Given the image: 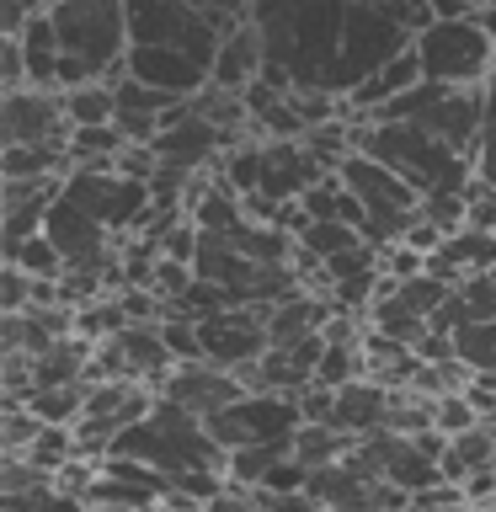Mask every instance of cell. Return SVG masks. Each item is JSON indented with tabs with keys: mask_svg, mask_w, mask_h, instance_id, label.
<instances>
[{
	"mask_svg": "<svg viewBox=\"0 0 496 512\" xmlns=\"http://www.w3.org/2000/svg\"><path fill=\"white\" fill-rule=\"evenodd\" d=\"M64 198L75 208H86L107 235L144 230V219H150V208H155L150 182H134V176H123V171H86V166H70Z\"/></svg>",
	"mask_w": 496,
	"mask_h": 512,
	"instance_id": "obj_9",
	"label": "cell"
},
{
	"mask_svg": "<svg viewBox=\"0 0 496 512\" xmlns=\"http://www.w3.org/2000/svg\"><path fill=\"white\" fill-rule=\"evenodd\" d=\"M123 11H128L134 48H182V54H192L208 70L219 59L224 32L235 27V22H219V16L187 6V0H123Z\"/></svg>",
	"mask_w": 496,
	"mask_h": 512,
	"instance_id": "obj_6",
	"label": "cell"
},
{
	"mask_svg": "<svg viewBox=\"0 0 496 512\" xmlns=\"http://www.w3.org/2000/svg\"><path fill=\"white\" fill-rule=\"evenodd\" d=\"M0 512H86L80 496H64L59 486H43V491H22V496H6Z\"/></svg>",
	"mask_w": 496,
	"mask_h": 512,
	"instance_id": "obj_25",
	"label": "cell"
},
{
	"mask_svg": "<svg viewBox=\"0 0 496 512\" xmlns=\"http://www.w3.org/2000/svg\"><path fill=\"white\" fill-rule=\"evenodd\" d=\"M43 144H64L70 150V112H64V91H6V150H43Z\"/></svg>",
	"mask_w": 496,
	"mask_h": 512,
	"instance_id": "obj_11",
	"label": "cell"
},
{
	"mask_svg": "<svg viewBox=\"0 0 496 512\" xmlns=\"http://www.w3.org/2000/svg\"><path fill=\"white\" fill-rule=\"evenodd\" d=\"M454 358L470 368V379H496V320H464L454 331Z\"/></svg>",
	"mask_w": 496,
	"mask_h": 512,
	"instance_id": "obj_18",
	"label": "cell"
},
{
	"mask_svg": "<svg viewBox=\"0 0 496 512\" xmlns=\"http://www.w3.org/2000/svg\"><path fill=\"white\" fill-rule=\"evenodd\" d=\"M491 6H496V0H491Z\"/></svg>",
	"mask_w": 496,
	"mask_h": 512,
	"instance_id": "obj_30",
	"label": "cell"
},
{
	"mask_svg": "<svg viewBox=\"0 0 496 512\" xmlns=\"http://www.w3.org/2000/svg\"><path fill=\"white\" fill-rule=\"evenodd\" d=\"M390 411H395V395L374 379H352L347 390H336V416L331 427H342L347 438H374V432L390 427Z\"/></svg>",
	"mask_w": 496,
	"mask_h": 512,
	"instance_id": "obj_16",
	"label": "cell"
},
{
	"mask_svg": "<svg viewBox=\"0 0 496 512\" xmlns=\"http://www.w3.org/2000/svg\"><path fill=\"white\" fill-rule=\"evenodd\" d=\"M352 448H358V438H347L342 427H299L294 459L304 464V470H326V464H342Z\"/></svg>",
	"mask_w": 496,
	"mask_h": 512,
	"instance_id": "obj_19",
	"label": "cell"
},
{
	"mask_svg": "<svg viewBox=\"0 0 496 512\" xmlns=\"http://www.w3.org/2000/svg\"><path fill=\"white\" fill-rule=\"evenodd\" d=\"M470 224H475V230H486V235H496V192L486 182L470 187Z\"/></svg>",
	"mask_w": 496,
	"mask_h": 512,
	"instance_id": "obj_27",
	"label": "cell"
},
{
	"mask_svg": "<svg viewBox=\"0 0 496 512\" xmlns=\"http://www.w3.org/2000/svg\"><path fill=\"white\" fill-rule=\"evenodd\" d=\"M416 38L400 27V16L390 11V0H352L347 27H342V54L331 70V96H352L363 80H374L384 64H395Z\"/></svg>",
	"mask_w": 496,
	"mask_h": 512,
	"instance_id": "obj_5",
	"label": "cell"
},
{
	"mask_svg": "<svg viewBox=\"0 0 496 512\" xmlns=\"http://www.w3.org/2000/svg\"><path fill=\"white\" fill-rule=\"evenodd\" d=\"M480 27H486V38L496 43V6H486V11H480Z\"/></svg>",
	"mask_w": 496,
	"mask_h": 512,
	"instance_id": "obj_28",
	"label": "cell"
},
{
	"mask_svg": "<svg viewBox=\"0 0 496 512\" xmlns=\"http://www.w3.org/2000/svg\"><path fill=\"white\" fill-rule=\"evenodd\" d=\"M352 0H256L251 22L262 32L267 70L262 80L278 91H326L336 54H342Z\"/></svg>",
	"mask_w": 496,
	"mask_h": 512,
	"instance_id": "obj_1",
	"label": "cell"
},
{
	"mask_svg": "<svg viewBox=\"0 0 496 512\" xmlns=\"http://www.w3.org/2000/svg\"><path fill=\"white\" fill-rule=\"evenodd\" d=\"M304 427V411H299V395H267V390H251L240 395L235 406H224L208 432L219 438L224 454H240V448H262V443H294Z\"/></svg>",
	"mask_w": 496,
	"mask_h": 512,
	"instance_id": "obj_10",
	"label": "cell"
},
{
	"mask_svg": "<svg viewBox=\"0 0 496 512\" xmlns=\"http://www.w3.org/2000/svg\"><path fill=\"white\" fill-rule=\"evenodd\" d=\"M48 6H54V0H48Z\"/></svg>",
	"mask_w": 496,
	"mask_h": 512,
	"instance_id": "obj_29",
	"label": "cell"
},
{
	"mask_svg": "<svg viewBox=\"0 0 496 512\" xmlns=\"http://www.w3.org/2000/svg\"><path fill=\"white\" fill-rule=\"evenodd\" d=\"M336 176H342V187L368 208V246H384V240L395 246V240H406V230L416 224V214H422V192H416L406 176H395L384 160L358 155V150L336 166Z\"/></svg>",
	"mask_w": 496,
	"mask_h": 512,
	"instance_id": "obj_8",
	"label": "cell"
},
{
	"mask_svg": "<svg viewBox=\"0 0 496 512\" xmlns=\"http://www.w3.org/2000/svg\"><path fill=\"white\" fill-rule=\"evenodd\" d=\"M123 75L160 91V96H171V102H192V96H203L208 86H214V70L198 64L192 54H182V48H128V70Z\"/></svg>",
	"mask_w": 496,
	"mask_h": 512,
	"instance_id": "obj_14",
	"label": "cell"
},
{
	"mask_svg": "<svg viewBox=\"0 0 496 512\" xmlns=\"http://www.w3.org/2000/svg\"><path fill=\"white\" fill-rule=\"evenodd\" d=\"M459 304L464 320H496V272H475L459 283Z\"/></svg>",
	"mask_w": 496,
	"mask_h": 512,
	"instance_id": "obj_24",
	"label": "cell"
},
{
	"mask_svg": "<svg viewBox=\"0 0 496 512\" xmlns=\"http://www.w3.org/2000/svg\"><path fill=\"white\" fill-rule=\"evenodd\" d=\"M6 267L27 272V278L38 283H59L64 278V256L48 235H32V240H16V246H6Z\"/></svg>",
	"mask_w": 496,
	"mask_h": 512,
	"instance_id": "obj_20",
	"label": "cell"
},
{
	"mask_svg": "<svg viewBox=\"0 0 496 512\" xmlns=\"http://www.w3.org/2000/svg\"><path fill=\"white\" fill-rule=\"evenodd\" d=\"M112 454L134 459V464H150L166 486L182 480V475H224V464H230V454L219 448V438L208 432L203 416L171 406V400H155V411L144 416L139 427H128L123 438L112 443Z\"/></svg>",
	"mask_w": 496,
	"mask_h": 512,
	"instance_id": "obj_3",
	"label": "cell"
},
{
	"mask_svg": "<svg viewBox=\"0 0 496 512\" xmlns=\"http://www.w3.org/2000/svg\"><path fill=\"white\" fill-rule=\"evenodd\" d=\"M422 75L438 86H491L496 80V43L486 38L480 16H443L411 43Z\"/></svg>",
	"mask_w": 496,
	"mask_h": 512,
	"instance_id": "obj_7",
	"label": "cell"
},
{
	"mask_svg": "<svg viewBox=\"0 0 496 512\" xmlns=\"http://www.w3.org/2000/svg\"><path fill=\"white\" fill-rule=\"evenodd\" d=\"M198 336H203V363L224 368V374H246L272 352L267 326H256V315L246 310H224L214 320H203Z\"/></svg>",
	"mask_w": 496,
	"mask_h": 512,
	"instance_id": "obj_13",
	"label": "cell"
},
{
	"mask_svg": "<svg viewBox=\"0 0 496 512\" xmlns=\"http://www.w3.org/2000/svg\"><path fill=\"white\" fill-rule=\"evenodd\" d=\"M262 70H267V48H262V32H256V22L246 16V22H235L230 32H224L219 59H214V86L246 96L256 80H262Z\"/></svg>",
	"mask_w": 496,
	"mask_h": 512,
	"instance_id": "obj_15",
	"label": "cell"
},
{
	"mask_svg": "<svg viewBox=\"0 0 496 512\" xmlns=\"http://www.w3.org/2000/svg\"><path fill=\"white\" fill-rule=\"evenodd\" d=\"M379 272H384V278H390V283H411V278H427V256H422V251H411V246H400V240H395V246L379 256Z\"/></svg>",
	"mask_w": 496,
	"mask_h": 512,
	"instance_id": "obj_26",
	"label": "cell"
},
{
	"mask_svg": "<svg viewBox=\"0 0 496 512\" xmlns=\"http://www.w3.org/2000/svg\"><path fill=\"white\" fill-rule=\"evenodd\" d=\"M475 182H486L496 192V80L486 86V123H480V144H475Z\"/></svg>",
	"mask_w": 496,
	"mask_h": 512,
	"instance_id": "obj_23",
	"label": "cell"
},
{
	"mask_svg": "<svg viewBox=\"0 0 496 512\" xmlns=\"http://www.w3.org/2000/svg\"><path fill=\"white\" fill-rule=\"evenodd\" d=\"M64 112H70V134H75V128H112V123H118V96H112V80L64 91Z\"/></svg>",
	"mask_w": 496,
	"mask_h": 512,
	"instance_id": "obj_17",
	"label": "cell"
},
{
	"mask_svg": "<svg viewBox=\"0 0 496 512\" xmlns=\"http://www.w3.org/2000/svg\"><path fill=\"white\" fill-rule=\"evenodd\" d=\"M432 427H438L443 438H464L470 427H480V411L470 406V395H464V390L438 395V400H432Z\"/></svg>",
	"mask_w": 496,
	"mask_h": 512,
	"instance_id": "obj_22",
	"label": "cell"
},
{
	"mask_svg": "<svg viewBox=\"0 0 496 512\" xmlns=\"http://www.w3.org/2000/svg\"><path fill=\"white\" fill-rule=\"evenodd\" d=\"M352 150L384 160L395 176L432 198V192H470L475 187V160L448 150L443 139H432L416 123H352Z\"/></svg>",
	"mask_w": 496,
	"mask_h": 512,
	"instance_id": "obj_4",
	"label": "cell"
},
{
	"mask_svg": "<svg viewBox=\"0 0 496 512\" xmlns=\"http://www.w3.org/2000/svg\"><path fill=\"white\" fill-rule=\"evenodd\" d=\"M155 395L192 411V416H203V422H214L224 406H235V400L251 395V390H246L240 374H224V368H214V363H176Z\"/></svg>",
	"mask_w": 496,
	"mask_h": 512,
	"instance_id": "obj_12",
	"label": "cell"
},
{
	"mask_svg": "<svg viewBox=\"0 0 496 512\" xmlns=\"http://www.w3.org/2000/svg\"><path fill=\"white\" fill-rule=\"evenodd\" d=\"M59 32V91L96 86V80H123L128 70V11L123 0H54L48 6Z\"/></svg>",
	"mask_w": 496,
	"mask_h": 512,
	"instance_id": "obj_2",
	"label": "cell"
},
{
	"mask_svg": "<svg viewBox=\"0 0 496 512\" xmlns=\"http://www.w3.org/2000/svg\"><path fill=\"white\" fill-rule=\"evenodd\" d=\"M358 246H368V240L342 219H310V230L299 235V251L320 256V262H331V256H342V251H358Z\"/></svg>",
	"mask_w": 496,
	"mask_h": 512,
	"instance_id": "obj_21",
	"label": "cell"
}]
</instances>
